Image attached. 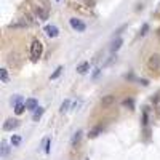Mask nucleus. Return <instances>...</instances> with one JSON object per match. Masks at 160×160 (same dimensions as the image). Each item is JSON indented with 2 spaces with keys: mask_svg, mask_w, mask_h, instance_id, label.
<instances>
[{
  "mask_svg": "<svg viewBox=\"0 0 160 160\" xmlns=\"http://www.w3.org/2000/svg\"><path fill=\"white\" fill-rule=\"evenodd\" d=\"M99 131H101V126H94V128L88 133V136H90V138H96V136L99 135Z\"/></svg>",
  "mask_w": 160,
  "mask_h": 160,
  "instance_id": "nucleus-18",
  "label": "nucleus"
},
{
  "mask_svg": "<svg viewBox=\"0 0 160 160\" xmlns=\"http://www.w3.org/2000/svg\"><path fill=\"white\" fill-rule=\"evenodd\" d=\"M125 107H128V109H133V106H135V103H133V99L131 98H128V99H123V103H122Z\"/></svg>",
  "mask_w": 160,
  "mask_h": 160,
  "instance_id": "nucleus-19",
  "label": "nucleus"
},
{
  "mask_svg": "<svg viewBox=\"0 0 160 160\" xmlns=\"http://www.w3.org/2000/svg\"><path fill=\"white\" fill-rule=\"evenodd\" d=\"M42 51H43V45H42V42L40 40H32V45H31V56H32V59L34 61H37L40 56H42Z\"/></svg>",
  "mask_w": 160,
  "mask_h": 160,
  "instance_id": "nucleus-1",
  "label": "nucleus"
},
{
  "mask_svg": "<svg viewBox=\"0 0 160 160\" xmlns=\"http://www.w3.org/2000/svg\"><path fill=\"white\" fill-rule=\"evenodd\" d=\"M21 103V96H14V98H11V104H19Z\"/></svg>",
  "mask_w": 160,
  "mask_h": 160,
  "instance_id": "nucleus-21",
  "label": "nucleus"
},
{
  "mask_svg": "<svg viewBox=\"0 0 160 160\" xmlns=\"http://www.w3.org/2000/svg\"><path fill=\"white\" fill-rule=\"evenodd\" d=\"M147 29H149V26H147V24H144V26H143V31H141V35H144V34H146V32H147Z\"/></svg>",
  "mask_w": 160,
  "mask_h": 160,
  "instance_id": "nucleus-24",
  "label": "nucleus"
},
{
  "mask_svg": "<svg viewBox=\"0 0 160 160\" xmlns=\"http://www.w3.org/2000/svg\"><path fill=\"white\" fill-rule=\"evenodd\" d=\"M56 2H59V0H56Z\"/></svg>",
  "mask_w": 160,
  "mask_h": 160,
  "instance_id": "nucleus-25",
  "label": "nucleus"
},
{
  "mask_svg": "<svg viewBox=\"0 0 160 160\" xmlns=\"http://www.w3.org/2000/svg\"><path fill=\"white\" fill-rule=\"evenodd\" d=\"M147 67L150 70H159L160 69V56L159 55H152L147 61Z\"/></svg>",
  "mask_w": 160,
  "mask_h": 160,
  "instance_id": "nucleus-3",
  "label": "nucleus"
},
{
  "mask_svg": "<svg viewBox=\"0 0 160 160\" xmlns=\"http://www.w3.org/2000/svg\"><path fill=\"white\" fill-rule=\"evenodd\" d=\"M0 80H2V83H8V70L7 69H0Z\"/></svg>",
  "mask_w": 160,
  "mask_h": 160,
  "instance_id": "nucleus-12",
  "label": "nucleus"
},
{
  "mask_svg": "<svg viewBox=\"0 0 160 160\" xmlns=\"http://www.w3.org/2000/svg\"><path fill=\"white\" fill-rule=\"evenodd\" d=\"M43 111H45L43 107H37V109L34 111V115H32V118H34L35 122H38V120H40V117L43 115Z\"/></svg>",
  "mask_w": 160,
  "mask_h": 160,
  "instance_id": "nucleus-11",
  "label": "nucleus"
},
{
  "mask_svg": "<svg viewBox=\"0 0 160 160\" xmlns=\"http://www.w3.org/2000/svg\"><path fill=\"white\" fill-rule=\"evenodd\" d=\"M122 43H123V40H122L120 37H118V38H115L114 42H112V45H111V51H112V53L118 51V48L122 46Z\"/></svg>",
  "mask_w": 160,
  "mask_h": 160,
  "instance_id": "nucleus-9",
  "label": "nucleus"
},
{
  "mask_svg": "<svg viewBox=\"0 0 160 160\" xmlns=\"http://www.w3.org/2000/svg\"><path fill=\"white\" fill-rule=\"evenodd\" d=\"M24 109H26V104H23V103H19V104L14 106V112H16L18 115H21L23 112H24Z\"/></svg>",
  "mask_w": 160,
  "mask_h": 160,
  "instance_id": "nucleus-16",
  "label": "nucleus"
},
{
  "mask_svg": "<svg viewBox=\"0 0 160 160\" xmlns=\"http://www.w3.org/2000/svg\"><path fill=\"white\" fill-rule=\"evenodd\" d=\"M114 101H115L114 94H106V96L101 98V101H99V103H101V106H111Z\"/></svg>",
  "mask_w": 160,
  "mask_h": 160,
  "instance_id": "nucleus-7",
  "label": "nucleus"
},
{
  "mask_svg": "<svg viewBox=\"0 0 160 160\" xmlns=\"http://www.w3.org/2000/svg\"><path fill=\"white\" fill-rule=\"evenodd\" d=\"M61 72H63V67L59 66V67H58V69H56V70H55V72H53V74H51V77H50V79H51V80H55V79H58V77H59V75H61Z\"/></svg>",
  "mask_w": 160,
  "mask_h": 160,
  "instance_id": "nucleus-20",
  "label": "nucleus"
},
{
  "mask_svg": "<svg viewBox=\"0 0 160 160\" xmlns=\"http://www.w3.org/2000/svg\"><path fill=\"white\" fill-rule=\"evenodd\" d=\"M45 34L48 35V37L55 38V37H58L59 31H58V27H56V26H46V27H45Z\"/></svg>",
  "mask_w": 160,
  "mask_h": 160,
  "instance_id": "nucleus-5",
  "label": "nucleus"
},
{
  "mask_svg": "<svg viewBox=\"0 0 160 160\" xmlns=\"http://www.w3.org/2000/svg\"><path fill=\"white\" fill-rule=\"evenodd\" d=\"M88 70H90V63L88 61H83V63H80L77 66V72L79 74H87Z\"/></svg>",
  "mask_w": 160,
  "mask_h": 160,
  "instance_id": "nucleus-8",
  "label": "nucleus"
},
{
  "mask_svg": "<svg viewBox=\"0 0 160 160\" xmlns=\"http://www.w3.org/2000/svg\"><path fill=\"white\" fill-rule=\"evenodd\" d=\"M37 16H38V21H45L46 18H48V13L38 8V11H37Z\"/></svg>",
  "mask_w": 160,
  "mask_h": 160,
  "instance_id": "nucleus-17",
  "label": "nucleus"
},
{
  "mask_svg": "<svg viewBox=\"0 0 160 160\" xmlns=\"http://www.w3.org/2000/svg\"><path fill=\"white\" fill-rule=\"evenodd\" d=\"M37 107H38L37 99H34V98H29V99H26V109H27V111H35Z\"/></svg>",
  "mask_w": 160,
  "mask_h": 160,
  "instance_id": "nucleus-6",
  "label": "nucleus"
},
{
  "mask_svg": "<svg viewBox=\"0 0 160 160\" xmlns=\"http://www.w3.org/2000/svg\"><path fill=\"white\" fill-rule=\"evenodd\" d=\"M18 126H19V122H18L16 118H8L7 122L3 123V130H5V131H11V130L18 128Z\"/></svg>",
  "mask_w": 160,
  "mask_h": 160,
  "instance_id": "nucleus-4",
  "label": "nucleus"
},
{
  "mask_svg": "<svg viewBox=\"0 0 160 160\" xmlns=\"http://www.w3.org/2000/svg\"><path fill=\"white\" fill-rule=\"evenodd\" d=\"M69 24H70V27H72L74 31H77V32H83L85 29H87L85 23L80 21V19H77V18H70V19H69Z\"/></svg>",
  "mask_w": 160,
  "mask_h": 160,
  "instance_id": "nucleus-2",
  "label": "nucleus"
},
{
  "mask_svg": "<svg viewBox=\"0 0 160 160\" xmlns=\"http://www.w3.org/2000/svg\"><path fill=\"white\" fill-rule=\"evenodd\" d=\"M147 125H149V115H147V109L143 111V126L144 130H147Z\"/></svg>",
  "mask_w": 160,
  "mask_h": 160,
  "instance_id": "nucleus-14",
  "label": "nucleus"
},
{
  "mask_svg": "<svg viewBox=\"0 0 160 160\" xmlns=\"http://www.w3.org/2000/svg\"><path fill=\"white\" fill-rule=\"evenodd\" d=\"M80 135H82V133H80V131H77L75 135H74V138H72V144L79 143V139H80Z\"/></svg>",
  "mask_w": 160,
  "mask_h": 160,
  "instance_id": "nucleus-22",
  "label": "nucleus"
},
{
  "mask_svg": "<svg viewBox=\"0 0 160 160\" xmlns=\"http://www.w3.org/2000/svg\"><path fill=\"white\" fill-rule=\"evenodd\" d=\"M69 107H70V99H64L59 111H61V112H67V111H69Z\"/></svg>",
  "mask_w": 160,
  "mask_h": 160,
  "instance_id": "nucleus-15",
  "label": "nucleus"
},
{
  "mask_svg": "<svg viewBox=\"0 0 160 160\" xmlns=\"http://www.w3.org/2000/svg\"><path fill=\"white\" fill-rule=\"evenodd\" d=\"M19 144H21V136H19V135H13V136H11V146L16 147V146H19Z\"/></svg>",
  "mask_w": 160,
  "mask_h": 160,
  "instance_id": "nucleus-13",
  "label": "nucleus"
},
{
  "mask_svg": "<svg viewBox=\"0 0 160 160\" xmlns=\"http://www.w3.org/2000/svg\"><path fill=\"white\" fill-rule=\"evenodd\" d=\"M8 152H10V146H8V143L7 141H2V159H5V157L8 155Z\"/></svg>",
  "mask_w": 160,
  "mask_h": 160,
  "instance_id": "nucleus-10",
  "label": "nucleus"
},
{
  "mask_svg": "<svg viewBox=\"0 0 160 160\" xmlns=\"http://www.w3.org/2000/svg\"><path fill=\"white\" fill-rule=\"evenodd\" d=\"M43 144H45V154H48L50 152V139L46 138L45 141H43Z\"/></svg>",
  "mask_w": 160,
  "mask_h": 160,
  "instance_id": "nucleus-23",
  "label": "nucleus"
}]
</instances>
